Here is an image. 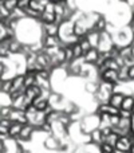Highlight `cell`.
<instances>
[{
    "instance_id": "obj_1",
    "label": "cell",
    "mask_w": 134,
    "mask_h": 153,
    "mask_svg": "<svg viewBox=\"0 0 134 153\" xmlns=\"http://www.w3.org/2000/svg\"><path fill=\"white\" fill-rule=\"evenodd\" d=\"M23 125L24 124H21V122L13 121L12 125L10 126V136H11V137H16V136L19 137V136H20L21 129H23Z\"/></svg>"
},
{
    "instance_id": "obj_2",
    "label": "cell",
    "mask_w": 134,
    "mask_h": 153,
    "mask_svg": "<svg viewBox=\"0 0 134 153\" xmlns=\"http://www.w3.org/2000/svg\"><path fill=\"white\" fill-rule=\"evenodd\" d=\"M99 58V54L95 48H90L86 54H84V61L86 62H90V63H95L97 59Z\"/></svg>"
},
{
    "instance_id": "obj_3",
    "label": "cell",
    "mask_w": 134,
    "mask_h": 153,
    "mask_svg": "<svg viewBox=\"0 0 134 153\" xmlns=\"http://www.w3.org/2000/svg\"><path fill=\"white\" fill-rule=\"evenodd\" d=\"M124 95H121V94H113V95H110V100H109V103H110L111 106H115V108H118V109H121V106H122V102H124Z\"/></svg>"
},
{
    "instance_id": "obj_4",
    "label": "cell",
    "mask_w": 134,
    "mask_h": 153,
    "mask_svg": "<svg viewBox=\"0 0 134 153\" xmlns=\"http://www.w3.org/2000/svg\"><path fill=\"white\" fill-rule=\"evenodd\" d=\"M31 133H32V126L31 125H28V124H24L19 137H20L21 140H28L30 136H31Z\"/></svg>"
},
{
    "instance_id": "obj_5",
    "label": "cell",
    "mask_w": 134,
    "mask_h": 153,
    "mask_svg": "<svg viewBox=\"0 0 134 153\" xmlns=\"http://www.w3.org/2000/svg\"><path fill=\"white\" fill-rule=\"evenodd\" d=\"M46 35H54L58 34V23H46Z\"/></svg>"
},
{
    "instance_id": "obj_6",
    "label": "cell",
    "mask_w": 134,
    "mask_h": 153,
    "mask_svg": "<svg viewBox=\"0 0 134 153\" xmlns=\"http://www.w3.org/2000/svg\"><path fill=\"white\" fill-rule=\"evenodd\" d=\"M134 106V100L132 97H125L124 98V102H122L121 109H126V110H132Z\"/></svg>"
},
{
    "instance_id": "obj_7",
    "label": "cell",
    "mask_w": 134,
    "mask_h": 153,
    "mask_svg": "<svg viewBox=\"0 0 134 153\" xmlns=\"http://www.w3.org/2000/svg\"><path fill=\"white\" fill-rule=\"evenodd\" d=\"M103 27H105V20H103V19H101V20L97 22L95 28H97V30H103Z\"/></svg>"
},
{
    "instance_id": "obj_8",
    "label": "cell",
    "mask_w": 134,
    "mask_h": 153,
    "mask_svg": "<svg viewBox=\"0 0 134 153\" xmlns=\"http://www.w3.org/2000/svg\"><path fill=\"white\" fill-rule=\"evenodd\" d=\"M129 76L130 78H134V66L129 67Z\"/></svg>"
},
{
    "instance_id": "obj_9",
    "label": "cell",
    "mask_w": 134,
    "mask_h": 153,
    "mask_svg": "<svg viewBox=\"0 0 134 153\" xmlns=\"http://www.w3.org/2000/svg\"><path fill=\"white\" fill-rule=\"evenodd\" d=\"M132 111H133V113H134V106H133V109H132Z\"/></svg>"
}]
</instances>
